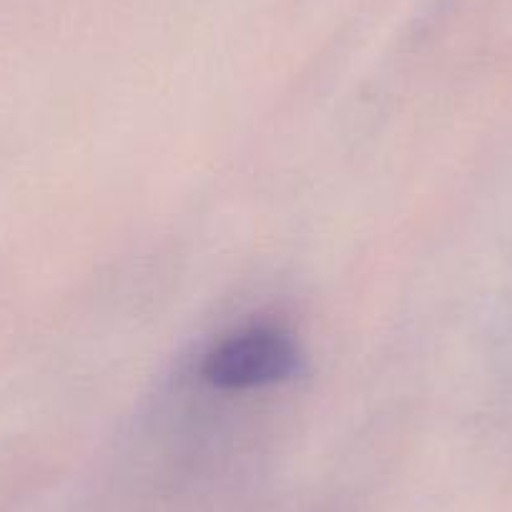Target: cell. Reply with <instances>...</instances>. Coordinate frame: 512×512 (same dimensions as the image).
<instances>
[{
    "label": "cell",
    "mask_w": 512,
    "mask_h": 512,
    "mask_svg": "<svg viewBox=\"0 0 512 512\" xmlns=\"http://www.w3.org/2000/svg\"><path fill=\"white\" fill-rule=\"evenodd\" d=\"M299 344L279 324L251 322L221 334L201 354V382L219 395H249L269 390L297 374Z\"/></svg>",
    "instance_id": "6da1fadb"
}]
</instances>
